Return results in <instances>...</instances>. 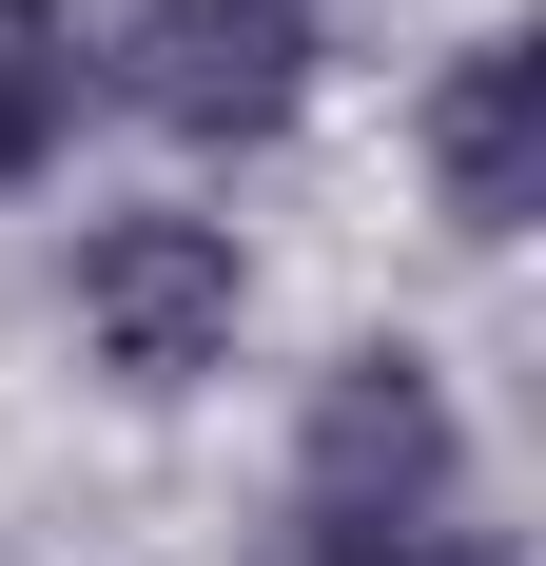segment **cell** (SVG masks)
<instances>
[{"mask_svg":"<svg viewBox=\"0 0 546 566\" xmlns=\"http://www.w3.org/2000/svg\"><path fill=\"white\" fill-rule=\"evenodd\" d=\"M254 234L196 196V176H137V196H78L59 216V333H78V371H98L117 410H196L254 371Z\"/></svg>","mask_w":546,"mask_h":566,"instance_id":"cell-1","label":"cell"},{"mask_svg":"<svg viewBox=\"0 0 546 566\" xmlns=\"http://www.w3.org/2000/svg\"><path fill=\"white\" fill-rule=\"evenodd\" d=\"M371 566H527V547H507L489 509H449V527H410V547H371Z\"/></svg>","mask_w":546,"mask_h":566,"instance_id":"cell-6","label":"cell"},{"mask_svg":"<svg viewBox=\"0 0 546 566\" xmlns=\"http://www.w3.org/2000/svg\"><path fill=\"white\" fill-rule=\"evenodd\" d=\"M449 509H489V430L449 391V352L430 333H351L293 391V430H273V566H371V547H410Z\"/></svg>","mask_w":546,"mask_h":566,"instance_id":"cell-2","label":"cell"},{"mask_svg":"<svg viewBox=\"0 0 546 566\" xmlns=\"http://www.w3.org/2000/svg\"><path fill=\"white\" fill-rule=\"evenodd\" d=\"M98 137V0H0V196H59Z\"/></svg>","mask_w":546,"mask_h":566,"instance_id":"cell-5","label":"cell"},{"mask_svg":"<svg viewBox=\"0 0 546 566\" xmlns=\"http://www.w3.org/2000/svg\"><path fill=\"white\" fill-rule=\"evenodd\" d=\"M351 0H98V117H137L157 157H273L332 98Z\"/></svg>","mask_w":546,"mask_h":566,"instance_id":"cell-3","label":"cell"},{"mask_svg":"<svg viewBox=\"0 0 546 566\" xmlns=\"http://www.w3.org/2000/svg\"><path fill=\"white\" fill-rule=\"evenodd\" d=\"M410 196L449 254H527V216H546V40L527 20H469L410 78Z\"/></svg>","mask_w":546,"mask_h":566,"instance_id":"cell-4","label":"cell"}]
</instances>
